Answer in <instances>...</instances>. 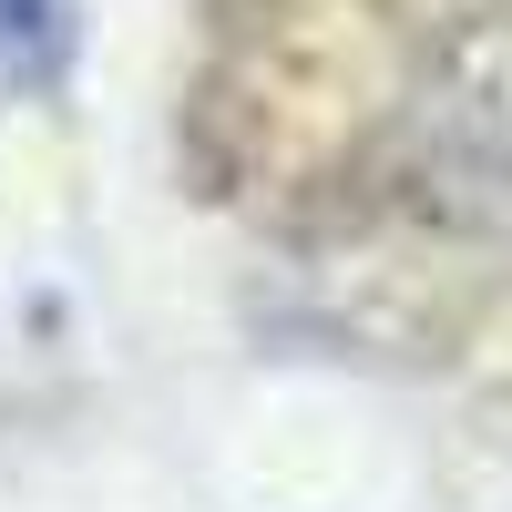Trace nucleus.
<instances>
[{"label": "nucleus", "mask_w": 512, "mask_h": 512, "mask_svg": "<svg viewBox=\"0 0 512 512\" xmlns=\"http://www.w3.org/2000/svg\"><path fill=\"white\" fill-rule=\"evenodd\" d=\"M72 41H82V0H0V103L62 93Z\"/></svg>", "instance_id": "obj_1"}]
</instances>
